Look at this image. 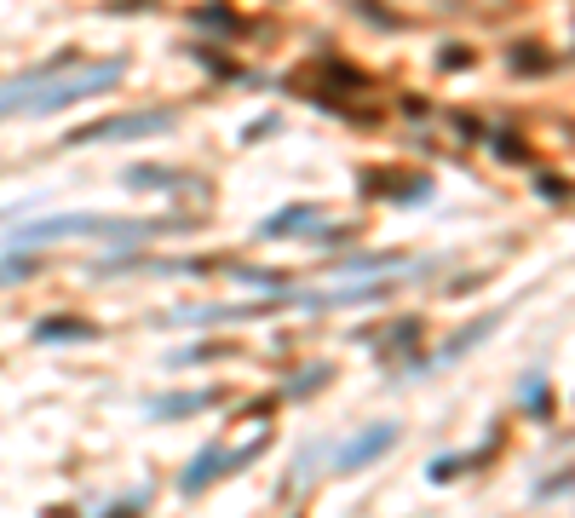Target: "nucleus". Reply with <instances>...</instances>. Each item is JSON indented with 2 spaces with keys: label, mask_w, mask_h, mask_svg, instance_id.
<instances>
[{
  "label": "nucleus",
  "mask_w": 575,
  "mask_h": 518,
  "mask_svg": "<svg viewBox=\"0 0 575 518\" xmlns=\"http://www.w3.org/2000/svg\"><path fill=\"white\" fill-rule=\"evenodd\" d=\"M173 127L167 110H144V116H110V121H92V127H75L64 144H104V139H144V133H161Z\"/></svg>",
  "instance_id": "obj_3"
},
{
  "label": "nucleus",
  "mask_w": 575,
  "mask_h": 518,
  "mask_svg": "<svg viewBox=\"0 0 575 518\" xmlns=\"http://www.w3.org/2000/svg\"><path fill=\"white\" fill-rule=\"evenodd\" d=\"M391 444H397V426L380 421V426H368V432H357V438H351V444L334 455V467H340V472H357V467H368L374 455H386Z\"/></svg>",
  "instance_id": "obj_5"
},
{
  "label": "nucleus",
  "mask_w": 575,
  "mask_h": 518,
  "mask_svg": "<svg viewBox=\"0 0 575 518\" xmlns=\"http://www.w3.org/2000/svg\"><path fill=\"white\" fill-rule=\"evenodd\" d=\"M98 329H87V323H75V317H52V323H41L35 329V340H92Z\"/></svg>",
  "instance_id": "obj_7"
},
{
  "label": "nucleus",
  "mask_w": 575,
  "mask_h": 518,
  "mask_svg": "<svg viewBox=\"0 0 575 518\" xmlns=\"http://www.w3.org/2000/svg\"><path fill=\"white\" fill-rule=\"evenodd\" d=\"M64 64V58H58ZM58 64H46V70L23 75V81H12V87H0V121L6 116H52V110H69L75 98L98 93V87H110L115 75H121V58L115 64H98V70H81V75H64L58 81Z\"/></svg>",
  "instance_id": "obj_1"
},
{
  "label": "nucleus",
  "mask_w": 575,
  "mask_h": 518,
  "mask_svg": "<svg viewBox=\"0 0 575 518\" xmlns=\"http://www.w3.org/2000/svg\"><path fill=\"white\" fill-rule=\"evenodd\" d=\"M207 403H219V392H179V398H156L150 415H156V421H179V415H196Z\"/></svg>",
  "instance_id": "obj_6"
},
{
  "label": "nucleus",
  "mask_w": 575,
  "mask_h": 518,
  "mask_svg": "<svg viewBox=\"0 0 575 518\" xmlns=\"http://www.w3.org/2000/svg\"><path fill=\"white\" fill-rule=\"evenodd\" d=\"M259 449H265V432H259V438H253V444H242V449H202V455H196V461H190V472H184L179 478V490L184 495H202L207 484H213V478H219V472H230V467H242V461H253V455H259Z\"/></svg>",
  "instance_id": "obj_4"
},
{
  "label": "nucleus",
  "mask_w": 575,
  "mask_h": 518,
  "mask_svg": "<svg viewBox=\"0 0 575 518\" xmlns=\"http://www.w3.org/2000/svg\"><path fill=\"white\" fill-rule=\"evenodd\" d=\"M455 467H460L455 455H443V461H432V484H437V478H455Z\"/></svg>",
  "instance_id": "obj_9"
},
{
  "label": "nucleus",
  "mask_w": 575,
  "mask_h": 518,
  "mask_svg": "<svg viewBox=\"0 0 575 518\" xmlns=\"http://www.w3.org/2000/svg\"><path fill=\"white\" fill-rule=\"evenodd\" d=\"M184 219H115V213H58V219H35L23 225L18 236H6L12 248H41V242H58V236H104V242H144V236L179 231Z\"/></svg>",
  "instance_id": "obj_2"
},
{
  "label": "nucleus",
  "mask_w": 575,
  "mask_h": 518,
  "mask_svg": "<svg viewBox=\"0 0 575 518\" xmlns=\"http://www.w3.org/2000/svg\"><path fill=\"white\" fill-rule=\"evenodd\" d=\"M294 225H317V208H282L276 219L259 225V236H282V231H294Z\"/></svg>",
  "instance_id": "obj_8"
}]
</instances>
